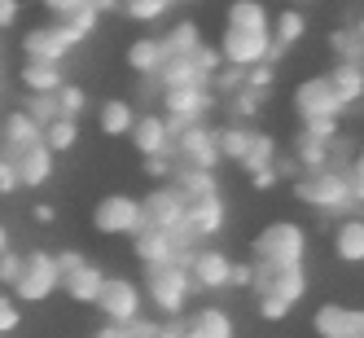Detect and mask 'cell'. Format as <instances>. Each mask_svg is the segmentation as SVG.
Segmentation results:
<instances>
[{
	"label": "cell",
	"instance_id": "1",
	"mask_svg": "<svg viewBox=\"0 0 364 338\" xmlns=\"http://www.w3.org/2000/svg\"><path fill=\"white\" fill-rule=\"evenodd\" d=\"M193 295V273L185 259H163V264H145V299L154 303V312L163 317H180L189 307Z\"/></svg>",
	"mask_w": 364,
	"mask_h": 338
},
{
	"label": "cell",
	"instance_id": "2",
	"mask_svg": "<svg viewBox=\"0 0 364 338\" xmlns=\"http://www.w3.org/2000/svg\"><path fill=\"white\" fill-rule=\"evenodd\" d=\"M294 194H299L307 206L325 211V216H343V211H351V206H360L355 194H351L347 167H338V163H329V167H321V171H303V176L294 180Z\"/></svg>",
	"mask_w": 364,
	"mask_h": 338
},
{
	"label": "cell",
	"instance_id": "3",
	"mask_svg": "<svg viewBox=\"0 0 364 338\" xmlns=\"http://www.w3.org/2000/svg\"><path fill=\"white\" fill-rule=\"evenodd\" d=\"M285 44L272 40V27H224L220 36V58L232 66H255V62H281Z\"/></svg>",
	"mask_w": 364,
	"mask_h": 338
},
{
	"label": "cell",
	"instance_id": "4",
	"mask_svg": "<svg viewBox=\"0 0 364 338\" xmlns=\"http://www.w3.org/2000/svg\"><path fill=\"white\" fill-rule=\"evenodd\" d=\"M255 259L259 264H303L307 259V228L294 220H272L255 238Z\"/></svg>",
	"mask_w": 364,
	"mask_h": 338
},
{
	"label": "cell",
	"instance_id": "5",
	"mask_svg": "<svg viewBox=\"0 0 364 338\" xmlns=\"http://www.w3.org/2000/svg\"><path fill=\"white\" fill-rule=\"evenodd\" d=\"M255 295L285 303L294 312V303L307 295V268L303 264H259L255 259Z\"/></svg>",
	"mask_w": 364,
	"mask_h": 338
},
{
	"label": "cell",
	"instance_id": "6",
	"mask_svg": "<svg viewBox=\"0 0 364 338\" xmlns=\"http://www.w3.org/2000/svg\"><path fill=\"white\" fill-rule=\"evenodd\" d=\"M92 228L106 238H136L145 228V206L132 194H106L92 211Z\"/></svg>",
	"mask_w": 364,
	"mask_h": 338
},
{
	"label": "cell",
	"instance_id": "7",
	"mask_svg": "<svg viewBox=\"0 0 364 338\" xmlns=\"http://www.w3.org/2000/svg\"><path fill=\"white\" fill-rule=\"evenodd\" d=\"M53 290H62L58 255H48V250L22 255V273H18V281H14V295H18L22 303H44Z\"/></svg>",
	"mask_w": 364,
	"mask_h": 338
},
{
	"label": "cell",
	"instance_id": "8",
	"mask_svg": "<svg viewBox=\"0 0 364 338\" xmlns=\"http://www.w3.org/2000/svg\"><path fill=\"white\" fill-rule=\"evenodd\" d=\"M97 307H101V317H106V321L132 325V321H141L145 290H141L136 281H127V277H106V281H101V295H97Z\"/></svg>",
	"mask_w": 364,
	"mask_h": 338
},
{
	"label": "cell",
	"instance_id": "9",
	"mask_svg": "<svg viewBox=\"0 0 364 338\" xmlns=\"http://www.w3.org/2000/svg\"><path fill=\"white\" fill-rule=\"evenodd\" d=\"M215 233H224V198L211 194V198H189L185 206V224H180V246H198V242H211Z\"/></svg>",
	"mask_w": 364,
	"mask_h": 338
},
{
	"label": "cell",
	"instance_id": "10",
	"mask_svg": "<svg viewBox=\"0 0 364 338\" xmlns=\"http://www.w3.org/2000/svg\"><path fill=\"white\" fill-rule=\"evenodd\" d=\"M176 163H193V167H220L224 154H220V137L215 127H206V119L176 127Z\"/></svg>",
	"mask_w": 364,
	"mask_h": 338
},
{
	"label": "cell",
	"instance_id": "11",
	"mask_svg": "<svg viewBox=\"0 0 364 338\" xmlns=\"http://www.w3.org/2000/svg\"><path fill=\"white\" fill-rule=\"evenodd\" d=\"M211 106H215L211 84H176V88H163V115L171 119V127H185V123L206 119Z\"/></svg>",
	"mask_w": 364,
	"mask_h": 338
},
{
	"label": "cell",
	"instance_id": "12",
	"mask_svg": "<svg viewBox=\"0 0 364 338\" xmlns=\"http://www.w3.org/2000/svg\"><path fill=\"white\" fill-rule=\"evenodd\" d=\"M80 44V36L70 31V22H44V27H31L27 40H22V53H27V62H62L70 58V48Z\"/></svg>",
	"mask_w": 364,
	"mask_h": 338
},
{
	"label": "cell",
	"instance_id": "13",
	"mask_svg": "<svg viewBox=\"0 0 364 338\" xmlns=\"http://www.w3.org/2000/svg\"><path fill=\"white\" fill-rule=\"evenodd\" d=\"M141 206H145V224L149 228H163V233H180V224H185V206H189V198L180 194L171 180H163V185H154L145 198H141Z\"/></svg>",
	"mask_w": 364,
	"mask_h": 338
},
{
	"label": "cell",
	"instance_id": "14",
	"mask_svg": "<svg viewBox=\"0 0 364 338\" xmlns=\"http://www.w3.org/2000/svg\"><path fill=\"white\" fill-rule=\"evenodd\" d=\"M294 110H299V119L307 123V119H338L347 106L338 101L329 75H311V80H303V84L294 88Z\"/></svg>",
	"mask_w": 364,
	"mask_h": 338
},
{
	"label": "cell",
	"instance_id": "15",
	"mask_svg": "<svg viewBox=\"0 0 364 338\" xmlns=\"http://www.w3.org/2000/svg\"><path fill=\"white\" fill-rule=\"evenodd\" d=\"M316 338H364V307H347V303H321L311 317Z\"/></svg>",
	"mask_w": 364,
	"mask_h": 338
},
{
	"label": "cell",
	"instance_id": "16",
	"mask_svg": "<svg viewBox=\"0 0 364 338\" xmlns=\"http://www.w3.org/2000/svg\"><path fill=\"white\" fill-rule=\"evenodd\" d=\"M132 250H136V259L141 264H163V259H185L189 264V246H180V238L176 233H163V228H141L136 238H132Z\"/></svg>",
	"mask_w": 364,
	"mask_h": 338
},
{
	"label": "cell",
	"instance_id": "17",
	"mask_svg": "<svg viewBox=\"0 0 364 338\" xmlns=\"http://www.w3.org/2000/svg\"><path fill=\"white\" fill-rule=\"evenodd\" d=\"M132 145L141 149V154H171V145H176V127H171V119L167 115H136V123H132Z\"/></svg>",
	"mask_w": 364,
	"mask_h": 338
},
{
	"label": "cell",
	"instance_id": "18",
	"mask_svg": "<svg viewBox=\"0 0 364 338\" xmlns=\"http://www.w3.org/2000/svg\"><path fill=\"white\" fill-rule=\"evenodd\" d=\"M9 159H14V171H18V185L22 189H40L44 180L53 176V149L44 145V137L36 145H27V149L9 154Z\"/></svg>",
	"mask_w": 364,
	"mask_h": 338
},
{
	"label": "cell",
	"instance_id": "19",
	"mask_svg": "<svg viewBox=\"0 0 364 338\" xmlns=\"http://www.w3.org/2000/svg\"><path fill=\"white\" fill-rule=\"evenodd\" d=\"M228 268H232V259H228L224 250L193 246V255H189L193 285H202V290H224V285H228Z\"/></svg>",
	"mask_w": 364,
	"mask_h": 338
},
{
	"label": "cell",
	"instance_id": "20",
	"mask_svg": "<svg viewBox=\"0 0 364 338\" xmlns=\"http://www.w3.org/2000/svg\"><path fill=\"white\" fill-rule=\"evenodd\" d=\"M232 334H237L232 329V317L215 303H202L193 317L180 325V338H232Z\"/></svg>",
	"mask_w": 364,
	"mask_h": 338
},
{
	"label": "cell",
	"instance_id": "21",
	"mask_svg": "<svg viewBox=\"0 0 364 338\" xmlns=\"http://www.w3.org/2000/svg\"><path fill=\"white\" fill-rule=\"evenodd\" d=\"M101 281H106V273H101L97 264H88V259H80L75 268H66V273H62V290H66L75 303H97Z\"/></svg>",
	"mask_w": 364,
	"mask_h": 338
},
{
	"label": "cell",
	"instance_id": "22",
	"mask_svg": "<svg viewBox=\"0 0 364 338\" xmlns=\"http://www.w3.org/2000/svg\"><path fill=\"white\" fill-rule=\"evenodd\" d=\"M171 185H176L180 194H185V198H211V194H220L215 167H193V163H176Z\"/></svg>",
	"mask_w": 364,
	"mask_h": 338
},
{
	"label": "cell",
	"instance_id": "23",
	"mask_svg": "<svg viewBox=\"0 0 364 338\" xmlns=\"http://www.w3.org/2000/svg\"><path fill=\"white\" fill-rule=\"evenodd\" d=\"M329 84H333V93H338L343 106L364 101V62H333L329 66Z\"/></svg>",
	"mask_w": 364,
	"mask_h": 338
},
{
	"label": "cell",
	"instance_id": "24",
	"mask_svg": "<svg viewBox=\"0 0 364 338\" xmlns=\"http://www.w3.org/2000/svg\"><path fill=\"white\" fill-rule=\"evenodd\" d=\"M333 255L343 264H364V216H347L333 228Z\"/></svg>",
	"mask_w": 364,
	"mask_h": 338
},
{
	"label": "cell",
	"instance_id": "25",
	"mask_svg": "<svg viewBox=\"0 0 364 338\" xmlns=\"http://www.w3.org/2000/svg\"><path fill=\"white\" fill-rule=\"evenodd\" d=\"M132 123H136L132 101H123V97L101 101V110H97V127H101L106 137H127V132H132Z\"/></svg>",
	"mask_w": 364,
	"mask_h": 338
},
{
	"label": "cell",
	"instance_id": "26",
	"mask_svg": "<svg viewBox=\"0 0 364 338\" xmlns=\"http://www.w3.org/2000/svg\"><path fill=\"white\" fill-rule=\"evenodd\" d=\"M40 137H44V127H40L27 110H14V115L5 119V154L27 149V145H36Z\"/></svg>",
	"mask_w": 364,
	"mask_h": 338
},
{
	"label": "cell",
	"instance_id": "27",
	"mask_svg": "<svg viewBox=\"0 0 364 338\" xmlns=\"http://www.w3.org/2000/svg\"><path fill=\"white\" fill-rule=\"evenodd\" d=\"M163 58H167V48L154 36H141V40H132V48H127V66H132L136 75H159Z\"/></svg>",
	"mask_w": 364,
	"mask_h": 338
},
{
	"label": "cell",
	"instance_id": "28",
	"mask_svg": "<svg viewBox=\"0 0 364 338\" xmlns=\"http://www.w3.org/2000/svg\"><path fill=\"white\" fill-rule=\"evenodd\" d=\"M294 159H299V167L303 171H321V167H329L333 159H329V141L325 137H316V132H299V141H294Z\"/></svg>",
	"mask_w": 364,
	"mask_h": 338
},
{
	"label": "cell",
	"instance_id": "29",
	"mask_svg": "<svg viewBox=\"0 0 364 338\" xmlns=\"http://www.w3.org/2000/svg\"><path fill=\"white\" fill-rule=\"evenodd\" d=\"M22 84H27V93H58L66 84L62 62H27L22 66Z\"/></svg>",
	"mask_w": 364,
	"mask_h": 338
},
{
	"label": "cell",
	"instance_id": "30",
	"mask_svg": "<svg viewBox=\"0 0 364 338\" xmlns=\"http://www.w3.org/2000/svg\"><path fill=\"white\" fill-rule=\"evenodd\" d=\"M215 137H220V154H224V159H228V163H242L246 149H250V141H255V127L228 123V127H215Z\"/></svg>",
	"mask_w": 364,
	"mask_h": 338
},
{
	"label": "cell",
	"instance_id": "31",
	"mask_svg": "<svg viewBox=\"0 0 364 338\" xmlns=\"http://www.w3.org/2000/svg\"><path fill=\"white\" fill-rule=\"evenodd\" d=\"M163 48H167V58H189L202 48V31H198V22H176V27L163 36Z\"/></svg>",
	"mask_w": 364,
	"mask_h": 338
},
{
	"label": "cell",
	"instance_id": "32",
	"mask_svg": "<svg viewBox=\"0 0 364 338\" xmlns=\"http://www.w3.org/2000/svg\"><path fill=\"white\" fill-rule=\"evenodd\" d=\"M75 141H80V123H75L70 115H58V119H48V123H44V145L53 149V154L75 149Z\"/></svg>",
	"mask_w": 364,
	"mask_h": 338
},
{
	"label": "cell",
	"instance_id": "33",
	"mask_svg": "<svg viewBox=\"0 0 364 338\" xmlns=\"http://www.w3.org/2000/svg\"><path fill=\"white\" fill-rule=\"evenodd\" d=\"M224 22H232V27H272V14L264 9V0H232Z\"/></svg>",
	"mask_w": 364,
	"mask_h": 338
},
{
	"label": "cell",
	"instance_id": "34",
	"mask_svg": "<svg viewBox=\"0 0 364 338\" xmlns=\"http://www.w3.org/2000/svg\"><path fill=\"white\" fill-rule=\"evenodd\" d=\"M303 31H307V18L290 5V9H281L277 18H272V40L277 44H285V48H290L294 40H303Z\"/></svg>",
	"mask_w": 364,
	"mask_h": 338
},
{
	"label": "cell",
	"instance_id": "35",
	"mask_svg": "<svg viewBox=\"0 0 364 338\" xmlns=\"http://www.w3.org/2000/svg\"><path fill=\"white\" fill-rule=\"evenodd\" d=\"M272 163H277V141H272L268 132H255V141H250V149H246L242 167H246V171H259V167H272Z\"/></svg>",
	"mask_w": 364,
	"mask_h": 338
},
{
	"label": "cell",
	"instance_id": "36",
	"mask_svg": "<svg viewBox=\"0 0 364 338\" xmlns=\"http://www.w3.org/2000/svg\"><path fill=\"white\" fill-rule=\"evenodd\" d=\"M329 44H333L338 62H364V40H360V31H355V27L333 31V36H329Z\"/></svg>",
	"mask_w": 364,
	"mask_h": 338
},
{
	"label": "cell",
	"instance_id": "37",
	"mask_svg": "<svg viewBox=\"0 0 364 338\" xmlns=\"http://www.w3.org/2000/svg\"><path fill=\"white\" fill-rule=\"evenodd\" d=\"M119 5H123V14L132 22H159L176 0H119Z\"/></svg>",
	"mask_w": 364,
	"mask_h": 338
},
{
	"label": "cell",
	"instance_id": "38",
	"mask_svg": "<svg viewBox=\"0 0 364 338\" xmlns=\"http://www.w3.org/2000/svg\"><path fill=\"white\" fill-rule=\"evenodd\" d=\"M84 106H88V93H84L80 84H62V88H58V110H62V115L80 119V115H84Z\"/></svg>",
	"mask_w": 364,
	"mask_h": 338
},
{
	"label": "cell",
	"instance_id": "39",
	"mask_svg": "<svg viewBox=\"0 0 364 338\" xmlns=\"http://www.w3.org/2000/svg\"><path fill=\"white\" fill-rule=\"evenodd\" d=\"M27 115L44 127L48 119H58L62 110H58V93H31V101H27Z\"/></svg>",
	"mask_w": 364,
	"mask_h": 338
},
{
	"label": "cell",
	"instance_id": "40",
	"mask_svg": "<svg viewBox=\"0 0 364 338\" xmlns=\"http://www.w3.org/2000/svg\"><path fill=\"white\" fill-rule=\"evenodd\" d=\"M97 18H101V9H97V0H84V5L75 9L70 18H62V22H70V31H75V36L84 40V36H88V31L97 27Z\"/></svg>",
	"mask_w": 364,
	"mask_h": 338
},
{
	"label": "cell",
	"instance_id": "41",
	"mask_svg": "<svg viewBox=\"0 0 364 338\" xmlns=\"http://www.w3.org/2000/svg\"><path fill=\"white\" fill-rule=\"evenodd\" d=\"M259 97H264L259 88L242 84L237 93H232V115H237V119H250V115H259Z\"/></svg>",
	"mask_w": 364,
	"mask_h": 338
},
{
	"label": "cell",
	"instance_id": "42",
	"mask_svg": "<svg viewBox=\"0 0 364 338\" xmlns=\"http://www.w3.org/2000/svg\"><path fill=\"white\" fill-rule=\"evenodd\" d=\"M176 171V149L171 154H145V176L149 180H171Z\"/></svg>",
	"mask_w": 364,
	"mask_h": 338
},
{
	"label": "cell",
	"instance_id": "43",
	"mask_svg": "<svg viewBox=\"0 0 364 338\" xmlns=\"http://www.w3.org/2000/svg\"><path fill=\"white\" fill-rule=\"evenodd\" d=\"M272 80H277V62H255V66H246V84H250V88L268 93Z\"/></svg>",
	"mask_w": 364,
	"mask_h": 338
},
{
	"label": "cell",
	"instance_id": "44",
	"mask_svg": "<svg viewBox=\"0 0 364 338\" xmlns=\"http://www.w3.org/2000/svg\"><path fill=\"white\" fill-rule=\"evenodd\" d=\"M347 180H351V194H355V202L364 206V145L347 159Z\"/></svg>",
	"mask_w": 364,
	"mask_h": 338
},
{
	"label": "cell",
	"instance_id": "45",
	"mask_svg": "<svg viewBox=\"0 0 364 338\" xmlns=\"http://www.w3.org/2000/svg\"><path fill=\"white\" fill-rule=\"evenodd\" d=\"M18 273H22V255L0 250V285H14V281H18Z\"/></svg>",
	"mask_w": 364,
	"mask_h": 338
},
{
	"label": "cell",
	"instance_id": "46",
	"mask_svg": "<svg viewBox=\"0 0 364 338\" xmlns=\"http://www.w3.org/2000/svg\"><path fill=\"white\" fill-rule=\"evenodd\" d=\"M18 189V171H14V159L5 154V159H0V194H14Z\"/></svg>",
	"mask_w": 364,
	"mask_h": 338
},
{
	"label": "cell",
	"instance_id": "47",
	"mask_svg": "<svg viewBox=\"0 0 364 338\" xmlns=\"http://www.w3.org/2000/svg\"><path fill=\"white\" fill-rule=\"evenodd\" d=\"M40 5H44L48 14H53V18H70L75 9H80V5H84V0H40Z\"/></svg>",
	"mask_w": 364,
	"mask_h": 338
},
{
	"label": "cell",
	"instance_id": "48",
	"mask_svg": "<svg viewBox=\"0 0 364 338\" xmlns=\"http://www.w3.org/2000/svg\"><path fill=\"white\" fill-rule=\"evenodd\" d=\"M259 317H264V321H285V317H290V307L272 303V299H259Z\"/></svg>",
	"mask_w": 364,
	"mask_h": 338
},
{
	"label": "cell",
	"instance_id": "49",
	"mask_svg": "<svg viewBox=\"0 0 364 338\" xmlns=\"http://www.w3.org/2000/svg\"><path fill=\"white\" fill-rule=\"evenodd\" d=\"M228 285H255V264H232L228 268Z\"/></svg>",
	"mask_w": 364,
	"mask_h": 338
},
{
	"label": "cell",
	"instance_id": "50",
	"mask_svg": "<svg viewBox=\"0 0 364 338\" xmlns=\"http://www.w3.org/2000/svg\"><path fill=\"white\" fill-rule=\"evenodd\" d=\"M18 14H22V0H0V31H5V27H14V22H18Z\"/></svg>",
	"mask_w": 364,
	"mask_h": 338
},
{
	"label": "cell",
	"instance_id": "51",
	"mask_svg": "<svg viewBox=\"0 0 364 338\" xmlns=\"http://www.w3.org/2000/svg\"><path fill=\"white\" fill-rule=\"evenodd\" d=\"M9 329H18V307L9 299H0V334H9Z\"/></svg>",
	"mask_w": 364,
	"mask_h": 338
},
{
	"label": "cell",
	"instance_id": "52",
	"mask_svg": "<svg viewBox=\"0 0 364 338\" xmlns=\"http://www.w3.org/2000/svg\"><path fill=\"white\" fill-rule=\"evenodd\" d=\"M277 180H281L277 167H259V171H250V185H255V189H272Z\"/></svg>",
	"mask_w": 364,
	"mask_h": 338
},
{
	"label": "cell",
	"instance_id": "53",
	"mask_svg": "<svg viewBox=\"0 0 364 338\" xmlns=\"http://www.w3.org/2000/svg\"><path fill=\"white\" fill-rule=\"evenodd\" d=\"M36 220H40V224H53V220H58V211H53L48 202H40V206H36Z\"/></svg>",
	"mask_w": 364,
	"mask_h": 338
},
{
	"label": "cell",
	"instance_id": "54",
	"mask_svg": "<svg viewBox=\"0 0 364 338\" xmlns=\"http://www.w3.org/2000/svg\"><path fill=\"white\" fill-rule=\"evenodd\" d=\"M149 338H180V325H154Z\"/></svg>",
	"mask_w": 364,
	"mask_h": 338
},
{
	"label": "cell",
	"instance_id": "55",
	"mask_svg": "<svg viewBox=\"0 0 364 338\" xmlns=\"http://www.w3.org/2000/svg\"><path fill=\"white\" fill-rule=\"evenodd\" d=\"M0 250H9V228L0 224Z\"/></svg>",
	"mask_w": 364,
	"mask_h": 338
},
{
	"label": "cell",
	"instance_id": "56",
	"mask_svg": "<svg viewBox=\"0 0 364 338\" xmlns=\"http://www.w3.org/2000/svg\"><path fill=\"white\" fill-rule=\"evenodd\" d=\"M351 27H355V31H360V40H364V14H360V18L351 22Z\"/></svg>",
	"mask_w": 364,
	"mask_h": 338
},
{
	"label": "cell",
	"instance_id": "57",
	"mask_svg": "<svg viewBox=\"0 0 364 338\" xmlns=\"http://www.w3.org/2000/svg\"><path fill=\"white\" fill-rule=\"evenodd\" d=\"M290 5H303V0H290Z\"/></svg>",
	"mask_w": 364,
	"mask_h": 338
}]
</instances>
